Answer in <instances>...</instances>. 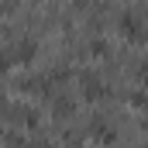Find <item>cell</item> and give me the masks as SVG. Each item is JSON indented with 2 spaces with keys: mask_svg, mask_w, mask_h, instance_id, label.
<instances>
[{
  "mask_svg": "<svg viewBox=\"0 0 148 148\" xmlns=\"http://www.w3.org/2000/svg\"><path fill=\"white\" fill-rule=\"evenodd\" d=\"M138 28H141V21H138L134 14H124V17H121V31H124L127 38H134V35H138Z\"/></svg>",
  "mask_w": 148,
  "mask_h": 148,
  "instance_id": "cell-2",
  "label": "cell"
},
{
  "mask_svg": "<svg viewBox=\"0 0 148 148\" xmlns=\"http://www.w3.org/2000/svg\"><path fill=\"white\" fill-rule=\"evenodd\" d=\"M141 79H145V83H148V62H145V66H141Z\"/></svg>",
  "mask_w": 148,
  "mask_h": 148,
  "instance_id": "cell-6",
  "label": "cell"
},
{
  "mask_svg": "<svg viewBox=\"0 0 148 148\" xmlns=\"http://www.w3.org/2000/svg\"><path fill=\"white\" fill-rule=\"evenodd\" d=\"M83 93H86L90 100H100V97H103L107 90H103V86H100V83H97L93 76H86V79H83Z\"/></svg>",
  "mask_w": 148,
  "mask_h": 148,
  "instance_id": "cell-1",
  "label": "cell"
},
{
  "mask_svg": "<svg viewBox=\"0 0 148 148\" xmlns=\"http://www.w3.org/2000/svg\"><path fill=\"white\" fill-rule=\"evenodd\" d=\"M93 52H97V59H103L107 55V41H93Z\"/></svg>",
  "mask_w": 148,
  "mask_h": 148,
  "instance_id": "cell-4",
  "label": "cell"
},
{
  "mask_svg": "<svg viewBox=\"0 0 148 148\" xmlns=\"http://www.w3.org/2000/svg\"><path fill=\"white\" fill-rule=\"evenodd\" d=\"M31 55H35V41H24V45H21V55H17V59H31Z\"/></svg>",
  "mask_w": 148,
  "mask_h": 148,
  "instance_id": "cell-3",
  "label": "cell"
},
{
  "mask_svg": "<svg viewBox=\"0 0 148 148\" xmlns=\"http://www.w3.org/2000/svg\"><path fill=\"white\" fill-rule=\"evenodd\" d=\"M131 103H134V107H148V97H145V93H134Z\"/></svg>",
  "mask_w": 148,
  "mask_h": 148,
  "instance_id": "cell-5",
  "label": "cell"
}]
</instances>
